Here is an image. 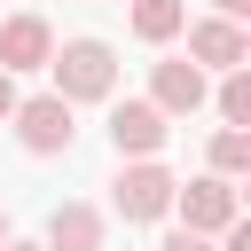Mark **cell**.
<instances>
[{"instance_id": "obj_4", "label": "cell", "mask_w": 251, "mask_h": 251, "mask_svg": "<svg viewBox=\"0 0 251 251\" xmlns=\"http://www.w3.org/2000/svg\"><path fill=\"white\" fill-rule=\"evenodd\" d=\"M173 212H180V235H220V227H235V188L227 180H188V188H173Z\"/></svg>"}, {"instance_id": "obj_15", "label": "cell", "mask_w": 251, "mask_h": 251, "mask_svg": "<svg viewBox=\"0 0 251 251\" xmlns=\"http://www.w3.org/2000/svg\"><path fill=\"white\" fill-rule=\"evenodd\" d=\"M8 118H16V78L0 71V126H8Z\"/></svg>"}, {"instance_id": "obj_6", "label": "cell", "mask_w": 251, "mask_h": 251, "mask_svg": "<svg viewBox=\"0 0 251 251\" xmlns=\"http://www.w3.org/2000/svg\"><path fill=\"white\" fill-rule=\"evenodd\" d=\"M165 118L149 110V102H110V149H118V165H141V157H157L165 149Z\"/></svg>"}, {"instance_id": "obj_3", "label": "cell", "mask_w": 251, "mask_h": 251, "mask_svg": "<svg viewBox=\"0 0 251 251\" xmlns=\"http://www.w3.org/2000/svg\"><path fill=\"white\" fill-rule=\"evenodd\" d=\"M204 102H212V86H204V71H196L188 55H173V63L149 71V110H157L165 126H173V118H196Z\"/></svg>"}, {"instance_id": "obj_10", "label": "cell", "mask_w": 251, "mask_h": 251, "mask_svg": "<svg viewBox=\"0 0 251 251\" xmlns=\"http://www.w3.org/2000/svg\"><path fill=\"white\" fill-rule=\"evenodd\" d=\"M173 31H188V0H133V39L165 47Z\"/></svg>"}, {"instance_id": "obj_7", "label": "cell", "mask_w": 251, "mask_h": 251, "mask_svg": "<svg viewBox=\"0 0 251 251\" xmlns=\"http://www.w3.org/2000/svg\"><path fill=\"white\" fill-rule=\"evenodd\" d=\"M243 55H251V39H243V24H220V16H204V24H188V63L196 71H243Z\"/></svg>"}, {"instance_id": "obj_5", "label": "cell", "mask_w": 251, "mask_h": 251, "mask_svg": "<svg viewBox=\"0 0 251 251\" xmlns=\"http://www.w3.org/2000/svg\"><path fill=\"white\" fill-rule=\"evenodd\" d=\"M8 126H16V141H24L31 157H55V149H71V133H78V126H71V102H55V94H31V102H16V118H8Z\"/></svg>"}, {"instance_id": "obj_17", "label": "cell", "mask_w": 251, "mask_h": 251, "mask_svg": "<svg viewBox=\"0 0 251 251\" xmlns=\"http://www.w3.org/2000/svg\"><path fill=\"white\" fill-rule=\"evenodd\" d=\"M8 251H39V243H8Z\"/></svg>"}, {"instance_id": "obj_12", "label": "cell", "mask_w": 251, "mask_h": 251, "mask_svg": "<svg viewBox=\"0 0 251 251\" xmlns=\"http://www.w3.org/2000/svg\"><path fill=\"white\" fill-rule=\"evenodd\" d=\"M212 102H220V118H227V126H235V133H243V126H251V71H227V78H220V94H212Z\"/></svg>"}, {"instance_id": "obj_2", "label": "cell", "mask_w": 251, "mask_h": 251, "mask_svg": "<svg viewBox=\"0 0 251 251\" xmlns=\"http://www.w3.org/2000/svg\"><path fill=\"white\" fill-rule=\"evenodd\" d=\"M173 173L157 165V157H141V165H118V180H110V204H118V220H165L173 212Z\"/></svg>"}, {"instance_id": "obj_16", "label": "cell", "mask_w": 251, "mask_h": 251, "mask_svg": "<svg viewBox=\"0 0 251 251\" xmlns=\"http://www.w3.org/2000/svg\"><path fill=\"white\" fill-rule=\"evenodd\" d=\"M8 243H16V235H8V212H0V251H8Z\"/></svg>"}, {"instance_id": "obj_14", "label": "cell", "mask_w": 251, "mask_h": 251, "mask_svg": "<svg viewBox=\"0 0 251 251\" xmlns=\"http://www.w3.org/2000/svg\"><path fill=\"white\" fill-rule=\"evenodd\" d=\"M212 8H220V24H243L251 16V0H212Z\"/></svg>"}, {"instance_id": "obj_8", "label": "cell", "mask_w": 251, "mask_h": 251, "mask_svg": "<svg viewBox=\"0 0 251 251\" xmlns=\"http://www.w3.org/2000/svg\"><path fill=\"white\" fill-rule=\"evenodd\" d=\"M47 55H55V31H47V16H8L0 24V71L16 78V71H47Z\"/></svg>"}, {"instance_id": "obj_13", "label": "cell", "mask_w": 251, "mask_h": 251, "mask_svg": "<svg viewBox=\"0 0 251 251\" xmlns=\"http://www.w3.org/2000/svg\"><path fill=\"white\" fill-rule=\"evenodd\" d=\"M157 251H212V243H204V235H180V227H173V235H165Z\"/></svg>"}, {"instance_id": "obj_1", "label": "cell", "mask_w": 251, "mask_h": 251, "mask_svg": "<svg viewBox=\"0 0 251 251\" xmlns=\"http://www.w3.org/2000/svg\"><path fill=\"white\" fill-rule=\"evenodd\" d=\"M47 71H55V102H110V86H118L110 39H63L47 55Z\"/></svg>"}, {"instance_id": "obj_9", "label": "cell", "mask_w": 251, "mask_h": 251, "mask_svg": "<svg viewBox=\"0 0 251 251\" xmlns=\"http://www.w3.org/2000/svg\"><path fill=\"white\" fill-rule=\"evenodd\" d=\"M102 235H110V227H102V212L71 196V204H55V212H47V243H39V251H102Z\"/></svg>"}, {"instance_id": "obj_11", "label": "cell", "mask_w": 251, "mask_h": 251, "mask_svg": "<svg viewBox=\"0 0 251 251\" xmlns=\"http://www.w3.org/2000/svg\"><path fill=\"white\" fill-rule=\"evenodd\" d=\"M251 165V133H235V126H220L212 133V180H235Z\"/></svg>"}]
</instances>
